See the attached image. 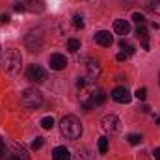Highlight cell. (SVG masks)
I'll use <instances>...</instances> for the list:
<instances>
[{
  "instance_id": "7402d4cb",
  "label": "cell",
  "mask_w": 160,
  "mask_h": 160,
  "mask_svg": "<svg viewBox=\"0 0 160 160\" xmlns=\"http://www.w3.org/2000/svg\"><path fill=\"white\" fill-rule=\"evenodd\" d=\"M132 21H134V22H136L138 26L145 24V17H143L142 13H138V11H136V13H132Z\"/></svg>"
},
{
  "instance_id": "d4e9b609",
  "label": "cell",
  "mask_w": 160,
  "mask_h": 160,
  "mask_svg": "<svg viewBox=\"0 0 160 160\" xmlns=\"http://www.w3.org/2000/svg\"><path fill=\"white\" fill-rule=\"evenodd\" d=\"M140 142H142V136H140V134H130V136H128V143H130V145H138Z\"/></svg>"
},
{
  "instance_id": "83f0119b",
  "label": "cell",
  "mask_w": 160,
  "mask_h": 160,
  "mask_svg": "<svg viewBox=\"0 0 160 160\" xmlns=\"http://www.w3.org/2000/svg\"><path fill=\"white\" fill-rule=\"evenodd\" d=\"M6 142H4V138H0V160L4 158V155H6Z\"/></svg>"
},
{
  "instance_id": "836d02e7",
  "label": "cell",
  "mask_w": 160,
  "mask_h": 160,
  "mask_svg": "<svg viewBox=\"0 0 160 160\" xmlns=\"http://www.w3.org/2000/svg\"><path fill=\"white\" fill-rule=\"evenodd\" d=\"M8 160H19V158H17V157H13V155H11V157H9V158H8Z\"/></svg>"
},
{
  "instance_id": "52a82bcc",
  "label": "cell",
  "mask_w": 160,
  "mask_h": 160,
  "mask_svg": "<svg viewBox=\"0 0 160 160\" xmlns=\"http://www.w3.org/2000/svg\"><path fill=\"white\" fill-rule=\"evenodd\" d=\"M112 99H114L116 102H119V104H128V102H130V99H132V95L128 93V89H127V88L118 86V88L112 91Z\"/></svg>"
},
{
  "instance_id": "d6a6232c",
  "label": "cell",
  "mask_w": 160,
  "mask_h": 160,
  "mask_svg": "<svg viewBox=\"0 0 160 160\" xmlns=\"http://www.w3.org/2000/svg\"><path fill=\"white\" fill-rule=\"evenodd\" d=\"M153 157H155V160H160V147H158V149H155V153H153Z\"/></svg>"
},
{
  "instance_id": "d590c367",
  "label": "cell",
  "mask_w": 160,
  "mask_h": 160,
  "mask_svg": "<svg viewBox=\"0 0 160 160\" xmlns=\"http://www.w3.org/2000/svg\"><path fill=\"white\" fill-rule=\"evenodd\" d=\"M158 84H160V77H158Z\"/></svg>"
},
{
  "instance_id": "5b68a950",
  "label": "cell",
  "mask_w": 160,
  "mask_h": 160,
  "mask_svg": "<svg viewBox=\"0 0 160 160\" xmlns=\"http://www.w3.org/2000/svg\"><path fill=\"white\" fill-rule=\"evenodd\" d=\"M26 77L30 82H36V84H43L45 80H47V71L41 67V65H30L28 67V71H26Z\"/></svg>"
},
{
  "instance_id": "3957f363",
  "label": "cell",
  "mask_w": 160,
  "mask_h": 160,
  "mask_svg": "<svg viewBox=\"0 0 160 160\" xmlns=\"http://www.w3.org/2000/svg\"><path fill=\"white\" fill-rule=\"evenodd\" d=\"M21 104L24 108H30V110H36L43 104V95L41 91H38L36 88H28L21 93Z\"/></svg>"
},
{
  "instance_id": "7a4b0ae2",
  "label": "cell",
  "mask_w": 160,
  "mask_h": 160,
  "mask_svg": "<svg viewBox=\"0 0 160 160\" xmlns=\"http://www.w3.org/2000/svg\"><path fill=\"white\" fill-rule=\"evenodd\" d=\"M60 130L67 140H78L82 136V123L75 116H65L60 123Z\"/></svg>"
},
{
  "instance_id": "484cf974",
  "label": "cell",
  "mask_w": 160,
  "mask_h": 160,
  "mask_svg": "<svg viewBox=\"0 0 160 160\" xmlns=\"http://www.w3.org/2000/svg\"><path fill=\"white\" fill-rule=\"evenodd\" d=\"M73 24H75L77 28H84V19H82L80 15H75V17H73Z\"/></svg>"
},
{
  "instance_id": "ac0fdd59",
  "label": "cell",
  "mask_w": 160,
  "mask_h": 160,
  "mask_svg": "<svg viewBox=\"0 0 160 160\" xmlns=\"http://www.w3.org/2000/svg\"><path fill=\"white\" fill-rule=\"evenodd\" d=\"M104 101H106V93H104L102 89H97V91H93V104H95V106H101V104H104Z\"/></svg>"
},
{
  "instance_id": "1f68e13d",
  "label": "cell",
  "mask_w": 160,
  "mask_h": 160,
  "mask_svg": "<svg viewBox=\"0 0 160 160\" xmlns=\"http://www.w3.org/2000/svg\"><path fill=\"white\" fill-rule=\"evenodd\" d=\"M116 60H118V62H125V60H127V54H125V52H119V54L116 56Z\"/></svg>"
},
{
  "instance_id": "4fadbf2b",
  "label": "cell",
  "mask_w": 160,
  "mask_h": 160,
  "mask_svg": "<svg viewBox=\"0 0 160 160\" xmlns=\"http://www.w3.org/2000/svg\"><path fill=\"white\" fill-rule=\"evenodd\" d=\"M136 36H138V39L142 41V47H143L145 50H149V32H147L145 24L138 26V30H136Z\"/></svg>"
},
{
  "instance_id": "e0dca14e",
  "label": "cell",
  "mask_w": 160,
  "mask_h": 160,
  "mask_svg": "<svg viewBox=\"0 0 160 160\" xmlns=\"http://www.w3.org/2000/svg\"><path fill=\"white\" fill-rule=\"evenodd\" d=\"M75 160H95V157H93V153H91L88 147H82V149H78V151H77Z\"/></svg>"
},
{
  "instance_id": "5bb4252c",
  "label": "cell",
  "mask_w": 160,
  "mask_h": 160,
  "mask_svg": "<svg viewBox=\"0 0 160 160\" xmlns=\"http://www.w3.org/2000/svg\"><path fill=\"white\" fill-rule=\"evenodd\" d=\"M88 71H89V80H95L99 77V73H101V67H99V62L97 60H93V58H89L88 60Z\"/></svg>"
},
{
  "instance_id": "f546056e",
  "label": "cell",
  "mask_w": 160,
  "mask_h": 160,
  "mask_svg": "<svg viewBox=\"0 0 160 160\" xmlns=\"http://www.w3.org/2000/svg\"><path fill=\"white\" fill-rule=\"evenodd\" d=\"M0 22H2V24H8V22H9V15H8V13H2V15H0Z\"/></svg>"
},
{
  "instance_id": "6da1fadb",
  "label": "cell",
  "mask_w": 160,
  "mask_h": 160,
  "mask_svg": "<svg viewBox=\"0 0 160 160\" xmlns=\"http://www.w3.org/2000/svg\"><path fill=\"white\" fill-rule=\"evenodd\" d=\"M21 65H22V56H21L19 50L8 48V50L2 54V69H4L8 75L15 77V75L21 71Z\"/></svg>"
},
{
  "instance_id": "8992f818",
  "label": "cell",
  "mask_w": 160,
  "mask_h": 160,
  "mask_svg": "<svg viewBox=\"0 0 160 160\" xmlns=\"http://www.w3.org/2000/svg\"><path fill=\"white\" fill-rule=\"evenodd\" d=\"M102 128H104L106 132H110V134L119 132V130H121V121H119V118H118V116H112V114L104 116V118H102Z\"/></svg>"
},
{
  "instance_id": "30bf717a",
  "label": "cell",
  "mask_w": 160,
  "mask_h": 160,
  "mask_svg": "<svg viewBox=\"0 0 160 160\" xmlns=\"http://www.w3.org/2000/svg\"><path fill=\"white\" fill-rule=\"evenodd\" d=\"M114 30H116V34H119V36H128V32H130V22L125 21V19H118V21H114Z\"/></svg>"
},
{
  "instance_id": "603a6c76",
  "label": "cell",
  "mask_w": 160,
  "mask_h": 160,
  "mask_svg": "<svg viewBox=\"0 0 160 160\" xmlns=\"http://www.w3.org/2000/svg\"><path fill=\"white\" fill-rule=\"evenodd\" d=\"M41 127H43V128H47V130H48V128H52V127H54V119H52L50 116H48V118H43V119H41Z\"/></svg>"
},
{
  "instance_id": "ba28073f",
  "label": "cell",
  "mask_w": 160,
  "mask_h": 160,
  "mask_svg": "<svg viewBox=\"0 0 160 160\" xmlns=\"http://www.w3.org/2000/svg\"><path fill=\"white\" fill-rule=\"evenodd\" d=\"M48 65H50L52 71H62V69L67 67V58L63 54H52L50 60H48Z\"/></svg>"
},
{
  "instance_id": "cb8c5ba5",
  "label": "cell",
  "mask_w": 160,
  "mask_h": 160,
  "mask_svg": "<svg viewBox=\"0 0 160 160\" xmlns=\"http://www.w3.org/2000/svg\"><path fill=\"white\" fill-rule=\"evenodd\" d=\"M136 99H140V101H145V97H147V89L145 88H140V89H136Z\"/></svg>"
},
{
  "instance_id": "2e32d148",
  "label": "cell",
  "mask_w": 160,
  "mask_h": 160,
  "mask_svg": "<svg viewBox=\"0 0 160 160\" xmlns=\"http://www.w3.org/2000/svg\"><path fill=\"white\" fill-rule=\"evenodd\" d=\"M80 104L84 110H91L95 104H93V93H82L80 95Z\"/></svg>"
},
{
  "instance_id": "9c48e42d",
  "label": "cell",
  "mask_w": 160,
  "mask_h": 160,
  "mask_svg": "<svg viewBox=\"0 0 160 160\" xmlns=\"http://www.w3.org/2000/svg\"><path fill=\"white\" fill-rule=\"evenodd\" d=\"M22 6L32 13H43L45 11V2L43 0H26Z\"/></svg>"
},
{
  "instance_id": "277c9868",
  "label": "cell",
  "mask_w": 160,
  "mask_h": 160,
  "mask_svg": "<svg viewBox=\"0 0 160 160\" xmlns=\"http://www.w3.org/2000/svg\"><path fill=\"white\" fill-rule=\"evenodd\" d=\"M24 45H26V48L30 50V52H39L41 47H43V36H41V32L38 30H32L26 38H24Z\"/></svg>"
},
{
  "instance_id": "4316f807",
  "label": "cell",
  "mask_w": 160,
  "mask_h": 160,
  "mask_svg": "<svg viewBox=\"0 0 160 160\" xmlns=\"http://www.w3.org/2000/svg\"><path fill=\"white\" fill-rule=\"evenodd\" d=\"M43 142H45V140H43L41 136H38V138L32 142V149H41V147H43Z\"/></svg>"
},
{
  "instance_id": "44dd1931",
  "label": "cell",
  "mask_w": 160,
  "mask_h": 160,
  "mask_svg": "<svg viewBox=\"0 0 160 160\" xmlns=\"http://www.w3.org/2000/svg\"><path fill=\"white\" fill-rule=\"evenodd\" d=\"M108 151V138L106 136H102V138H99V153H106Z\"/></svg>"
},
{
  "instance_id": "4dcf8cb0",
  "label": "cell",
  "mask_w": 160,
  "mask_h": 160,
  "mask_svg": "<svg viewBox=\"0 0 160 160\" xmlns=\"http://www.w3.org/2000/svg\"><path fill=\"white\" fill-rule=\"evenodd\" d=\"M15 11H26V8L21 2H15Z\"/></svg>"
},
{
  "instance_id": "ffe728a7",
  "label": "cell",
  "mask_w": 160,
  "mask_h": 160,
  "mask_svg": "<svg viewBox=\"0 0 160 160\" xmlns=\"http://www.w3.org/2000/svg\"><path fill=\"white\" fill-rule=\"evenodd\" d=\"M119 47L123 48V50H125V54H127V56H130V54H134V52H136V48H134V47H132L128 41H125V39L119 43Z\"/></svg>"
},
{
  "instance_id": "e575fe53",
  "label": "cell",
  "mask_w": 160,
  "mask_h": 160,
  "mask_svg": "<svg viewBox=\"0 0 160 160\" xmlns=\"http://www.w3.org/2000/svg\"><path fill=\"white\" fill-rule=\"evenodd\" d=\"M157 123H158V125H160V116H158V118H157Z\"/></svg>"
},
{
  "instance_id": "8fae6325",
  "label": "cell",
  "mask_w": 160,
  "mask_h": 160,
  "mask_svg": "<svg viewBox=\"0 0 160 160\" xmlns=\"http://www.w3.org/2000/svg\"><path fill=\"white\" fill-rule=\"evenodd\" d=\"M95 41H97L101 47H110V45L114 43V38L110 36V32L101 30V32H97V34H95Z\"/></svg>"
},
{
  "instance_id": "f1b7e54d",
  "label": "cell",
  "mask_w": 160,
  "mask_h": 160,
  "mask_svg": "<svg viewBox=\"0 0 160 160\" xmlns=\"http://www.w3.org/2000/svg\"><path fill=\"white\" fill-rule=\"evenodd\" d=\"M151 8H153L155 13H158L160 15V0H151Z\"/></svg>"
},
{
  "instance_id": "9a60e30c",
  "label": "cell",
  "mask_w": 160,
  "mask_h": 160,
  "mask_svg": "<svg viewBox=\"0 0 160 160\" xmlns=\"http://www.w3.org/2000/svg\"><path fill=\"white\" fill-rule=\"evenodd\" d=\"M11 155L17 157L19 160H28V153H26V149H24L22 145H19V143H13V145H11Z\"/></svg>"
},
{
  "instance_id": "7c38bea8",
  "label": "cell",
  "mask_w": 160,
  "mask_h": 160,
  "mask_svg": "<svg viewBox=\"0 0 160 160\" xmlns=\"http://www.w3.org/2000/svg\"><path fill=\"white\" fill-rule=\"evenodd\" d=\"M52 160H71V153L65 145H58L52 151Z\"/></svg>"
},
{
  "instance_id": "d6986e66",
  "label": "cell",
  "mask_w": 160,
  "mask_h": 160,
  "mask_svg": "<svg viewBox=\"0 0 160 160\" xmlns=\"http://www.w3.org/2000/svg\"><path fill=\"white\" fill-rule=\"evenodd\" d=\"M67 50H69V52H78L80 50V41L75 39V38H71V39L67 41Z\"/></svg>"
}]
</instances>
